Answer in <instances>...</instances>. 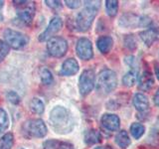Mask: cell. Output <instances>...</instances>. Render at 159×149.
Instances as JSON below:
<instances>
[{
    "label": "cell",
    "instance_id": "obj_19",
    "mask_svg": "<svg viewBox=\"0 0 159 149\" xmlns=\"http://www.w3.org/2000/svg\"><path fill=\"white\" fill-rule=\"evenodd\" d=\"M116 143L122 149L129 147V145L131 144V139L129 137L127 131L125 130L118 131L116 135Z\"/></svg>",
    "mask_w": 159,
    "mask_h": 149
},
{
    "label": "cell",
    "instance_id": "obj_10",
    "mask_svg": "<svg viewBox=\"0 0 159 149\" xmlns=\"http://www.w3.org/2000/svg\"><path fill=\"white\" fill-rule=\"evenodd\" d=\"M76 51L79 58L84 60V61H89L93 57V44L88 38H81L78 40Z\"/></svg>",
    "mask_w": 159,
    "mask_h": 149
},
{
    "label": "cell",
    "instance_id": "obj_26",
    "mask_svg": "<svg viewBox=\"0 0 159 149\" xmlns=\"http://www.w3.org/2000/svg\"><path fill=\"white\" fill-rule=\"evenodd\" d=\"M123 44L130 51H134L137 48L136 39L134 38L133 35H125V37L123 38Z\"/></svg>",
    "mask_w": 159,
    "mask_h": 149
},
{
    "label": "cell",
    "instance_id": "obj_24",
    "mask_svg": "<svg viewBox=\"0 0 159 149\" xmlns=\"http://www.w3.org/2000/svg\"><path fill=\"white\" fill-rule=\"evenodd\" d=\"M106 10L108 16H116L118 11V1H116V0H107V1H106Z\"/></svg>",
    "mask_w": 159,
    "mask_h": 149
},
{
    "label": "cell",
    "instance_id": "obj_5",
    "mask_svg": "<svg viewBox=\"0 0 159 149\" xmlns=\"http://www.w3.org/2000/svg\"><path fill=\"white\" fill-rule=\"evenodd\" d=\"M22 130L27 137L42 138L47 134V126L42 119L33 118L24 122Z\"/></svg>",
    "mask_w": 159,
    "mask_h": 149
},
{
    "label": "cell",
    "instance_id": "obj_22",
    "mask_svg": "<svg viewBox=\"0 0 159 149\" xmlns=\"http://www.w3.org/2000/svg\"><path fill=\"white\" fill-rule=\"evenodd\" d=\"M29 107L34 113H36V114L43 113L44 109H45V106H44L43 102L41 101V99L37 98V97H34V98L31 99V101H30Z\"/></svg>",
    "mask_w": 159,
    "mask_h": 149
},
{
    "label": "cell",
    "instance_id": "obj_1",
    "mask_svg": "<svg viewBox=\"0 0 159 149\" xmlns=\"http://www.w3.org/2000/svg\"><path fill=\"white\" fill-rule=\"evenodd\" d=\"M50 121L55 131L60 134H67L73 130L75 119L71 111L66 107L55 106L50 113Z\"/></svg>",
    "mask_w": 159,
    "mask_h": 149
},
{
    "label": "cell",
    "instance_id": "obj_30",
    "mask_svg": "<svg viewBox=\"0 0 159 149\" xmlns=\"http://www.w3.org/2000/svg\"><path fill=\"white\" fill-rule=\"evenodd\" d=\"M6 97L8 101L13 104H18L20 102V97L18 96V93H16L15 92H8L6 94Z\"/></svg>",
    "mask_w": 159,
    "mask_h": 149
},
{
    "label": "cell",
    "instance_id": "obj_20",
    "mask_svg": "<svg viewBox=\"0 0 159 149\" xmlns=\"http://www.w3.org/2000/svg\"><path fill=\"white\" fill-rule=\"evenodd\" d=\"M138 79V71H134V70H130L128 71L122 78V84L123 86L127 88H131L135 84L136 81Z\"/></svg>",
    "mask_w": 159,
    "mask_h": 149
},
{
    "label": "cell",
    "instance_id": "obj_35",
    "mask_svg": "<svg viewBox=\"0 0 159 149\" xmlns=\"http://www.w3.org/2000/svg\"><path fill=\"white\" fill-rule=\"evenodd\" d=\"M58 149H74L72 145H70L68 143H61Z\"/></svg>",
    "mask_w": 159,
    "mask_h": 149
},
{
    "label": "cell",
    "instance_id": "obj_9",
    "mask_svg": "<svg viewBox=\"0 0 159 149\" xmlns=\"http://www.w3.org/2000/svg\"><path fill=\"white\" fill-rule=\"evenodd\" d=\"M96 84V74L92 69H87L82 73L79 79V89L83 96H87L93 91Z\"/></svg>",
    "mask_w": 159,
    "mask_h": 149
},
{
    "label": "cell",
    "instance_id": "obj_34",
    "mask_svg": "<svg viewBox=\"0 0 159 149\" xmlns=\"http://www.w3.org/2000/svg\"><path fill=\"white\" fill-rule=\"evenodd\" d=\"M153 102L156 106L159 107V88H157V91L155 92V93H154V96H153Z\"/></svg>",
    "mask_w": 159,
    "mask_h": 149
},
{
    "label": "cell",
    "instance_id": "obj_32",
    "mask_svg": "<svg viewBox=\"0 0 159 149\" xmlns=\"http://www.w3.org/2000/svg\"><path fill=\"white\" fill-rule=\"evenodd\" d=\"M60 142L55 140H48L44 143V149H58L60 146Z\"/></svg>",
    "mask_w": 159,
    "mask_h": 149
},
{
    "label": "cell",
    "instance_id": "obj_21",
    "mask_svg": "<svg viewBox=\"0 0 159 149\" xmlns=\"http://www.w3.org/2000/svg\"><path fill=\"white\" fill-rule=\"evenodd\" d=\"M129 130H130L132 137L134 139H136V140H138V139H140L143 136V134L145 133V126L139 122H133L131 123Z\"/></svg>",
    "mask_w": 159,
    "mask_h": 149
},
{
    "label": "cell",
    "instance_id": "obj_3",
    "mask_svg": "<svg viewBox=\"0 0 159 149\" xmlns=\"http://www.w3.org/2000/svg\"><path fill=\"white\" fill-rule=\"evenodd\" d=\"M117 87V76L112 70L106 69L98 74L97 79V91L98 93L106 96L113 92Z\"/></svg>",
    "mask_w": 159,
    "mask_h": 149
},
{
    "label": "cell",
    "instance_id": "obj_29",
    "mask_svg": "<svg viewBox=\"0 0 159 149\" xmlns=\"http://www.w3.org/2000/svg\"><path fill=\"white\" fill-rule=\"evenodd\" d=\"M10 51V47L2 40H0V62H2Z\"/></svg>",
    "mask_w": 159,
    "mask_h": 149
},
{
    "label": "cell",
    "instance_id": "obj_18",
    "mask_svg": "<svg viewBox=\"0 0 159 149\" xmlns=\"http://www.w3.org/2000/svg\"><path fill=\"white\" fill-rule=\"evenodd\" d=\"M102 141V134L97 129H89L84 133V142L88 145H93V144L99 143Z\"/></svg>",
    "mask_w": 159,
    "mask_h": 149
},
{
    "label": "cell",
    "instance_id": "obj_16",
    "mask_svg": "<svg viewBox=\"0 0 159 149\" xmlns=\"http://www.w3.org/2000/svg\"><path fill=\"white\" fill-rule=\"evenodd\" d=\"M78 72H79V63L77 62V60L70 58L63 63L60 74L62 76H73V74H76Z\"/></svg>",
    "mask_w": 159,
    "mask_h": 149
},
{
    "label": "cell",
    "instance_id": "obj_27",
    "mask_svg": "<svg viewBox=\"0 0 159 149\" xmlns=\"http://www.w3.org/2000/svg\"><path fill=\"white\" fill-rule=\"evenodd\" d=\"M8 116L6 111H4L3 108L0 107V134H1L3 131H5V129L8 127Z\"/></svg>",
    "mask_w": 159,
    "mask_h": 149
},
{
    "label": "cell",
    "instance_id": "obj_28",
    "mask_svg": "<svg viewBox=\"0 0 159 149\" xmlns=\"http://www.w3.org/2000/svg\"><path fill=\"white\" fill-rule=\"evenodd\" d=\"M124 63L130 68V70H134V71H139V63L138 60L134 56H126L124 58Z\"/></svg>",
    "mask_w": 159,
    "mask_h": 149
},
{
    "label": "cell",
    "instance_id": "obj_2",
    "mask_svg": "<svg viewBox=\"0 0 159 149\" xmlns=\"http://www.w3.org/2000/svg\"><path fill=\"white\" fill-rule=\"evenodd\" d=\"M84 5L86 7L78 14L76 18L77 28L81 32H86L92 27L93 20L101 7V1H86Z\"/></svg>",
    "mask_w": 159,
    "mask_h": 149
},
{
    "label": "cell",
    "instance_id": "obj_12",
    "mask_svg": "<svg viewBox=\"0 0 159 149\" xmlns=\"http://www.w3.org/2000/svg\"><path fill=\"white\" fill-rule=\"evenodd\" d=\"M101 123L103 128H106L107 130L113 132L117 131L120 126V119L113 113H104L101 118Z\"/></svg>",
    "mask_w": 159,
    "mask_h": 149
},
{
    "label": "cell",
    "instance_id": "obj_23",
    "mask_svg": "<svg viewBox=\"0 0 159 149\" xmlns=\"http://www.w3.org/2000/svg\"><path fill=\"white\" fill-rule=\"evenodd\" d=\"M14 144V136L12 133H6L0 138V149H11Z\"/></svg>",
    "mask_w": 159,
    "mask_h": 149
},
{
    "label": "cell",
    "instance_id": "obj_37",
    "mask_svg": "<svg viewBox=\"0 0 159 149\" xmlns=\"http://www.w3.org/2000/svg\"><path fill=\"white\" fill-rule=\"evenodd\" d=\"M104 148H106V149H113V147H112V146H111V145H107V146H104Z\"/></svg>",
    "mask_w": 159,
    "mask_h": 149
},
{
    "label": "cell",
    "instance_id": "obj_33",
    "mask_svg": "<svg viewBox=\"0 0 159 149\" xmlns=\"http://www.w3.org/2000/svg\"><path fill=\"white\" fill-rule=\"evenodd\" d=\"M65 3L67 4V6L69 8H72V9H76L81 6V1H79V0L78 1L77 0H74V1H72V0H66Z\"/></svg>",
    "mask_w": 159,
    "mask_h": 149
},
{
    "label": "cell",
    "instance_id": "obj_38",
    "mask_svg": "<svg viewBox=\"0 0 159 149\" xmlns=\"http://www.w3.org/2000/svg\"><path fill=\"white\" fill-rule=\"evenodd\" d=\"M96 149H106L104 147H102V146H98V147H97Z\"/></svg>",
    "mask_w": 159,
    "mask_h": 149
},
{
    "label": "cell",
    "instance_id": "obj_25",
    "mask_svg": "<svg viewBox=\"0 0 159 149\" xmlns=\"http://www.w3.org/2000/svg\"><path fill=\"white\" fill-rule=\"evenodd\" d=\"M40 78H41V81L44 84H50L53 82V74L52 73L49 71L47 68H41L39 71Z\"/></svg>",
    "mask_w": 159,
    "mask_h": 149
},
{
    "label": "cell",
    "instance_id": "obj_36",
    "mask_svg": "<svg viewBox=\"0 0 159 149\" xmlns=\"http://www.w3.org/2000/svg\"><path fill=\"white\" fill-rule=\"evenodd\" d=\"M2 6H3V1H0V20H2V19H3L2 13H1V9H2Z\"/></svg>",
    "mask_w": 159,
    "mask_h": 149
},
{
    "label": "cell",
    "instance_id": "obj_15",
    "mask_svg": "<svg viewBox=\"0 0 159 149\" xmlns=\"http://www.w3.org/2000/svg\"><path fill=\"white\" fill-rule=\"evenodd\" d=\"M154 86V78L151 72L144 71L138 79V88L143 92H148Z\"/></svg>",
    "mask_w": 159,
    "mask_h": 149
},
{
    "label": "cell",
    "instance_id": "obj_7",
    "mask_svg": "<svg viewBox=\"0 0 159 149\" xmlns=\"http://www.w3.org/2000/svg\"><path fill=\"white\" fill-rule=\"evenodd\" d=\"M3 37L5 39V43H6L9 47L13 49H22L25 47L29 42V39L26 35H24L21 32L15 31L12 29H6L3 32Z\"/></svg>",
    "mask_w": 159,
    "mask_h": 149
},
{
    "label": "cell",
    "instance_id": "obj_13",
    "mask_svg": "<svg viewBox=\"0 0 159 149\" xmlns=\"http://www.w3.org/2000/svg\"><path fill=\"white\" fill-rule=\"evenodd\" d=\"M132 103L134 108L142 114L147 113L149 111V108H150V104H149V99L147 96L141 93H137L134 94L132 97Z\"/></svg>",
    "mask_w": 159,
    "mask_h": 149
},
{
    "label": "cell",
    "instance_id": "obj_8",
    "mask_svg": "<svg viewBox=\"0 0 159 149\" xmlns=\"http://www.w3.org/2000/svg\"><path fill=\"white\" fill-rule=\"evenodd\" d=\"M47 50L52 57L61 58L65 56L68 51V43L62 37H52L48 40Z\"/></svg>",
    "mask_w": 159,
    "mask_h": 149
},
{
    "label": "cell",
    "instance_id": "obj_6",
    "mask_svg": "<svg viewBox=\"0 0 159 149\" xmlns=\"http://www.w3.org/2000/svg\"><path fill=\"white\" fill-rule=\"evenodd\" d=\"M17 4V17L20 22L25 25H30L35 16V3L32 1H14Z\"/></svg>",
    "mask_w": 159,
    "mask_h": 149
},
{
    "label": "cell",
    "instance_id": "obj_11",
    "mask_svg": "<svg viewBox=\"0 0 159 149\" xmlns=\"http://www.w3.org/2000/svg\"><path fill=\"white\" fill-rule=\"evenodd\" d=\"M62 27H63V20H62V18H60L58 16L53 17L51 19V21H50L48 27L46 28V30H45V31L42 34H40L39 40L41 42H44V41H46V40L52 38L53 35H55L58 31H60Z\"/></svg>",
    "mask_w": 159,
    "mask_h": 149
},
{
    "label": "cell",
    "instance_id": "obj_31",
    "mask_svg": "<svg viewBox=\"0 0 159 149\" xmlns=\"http://www.w3.org/2000/svg\"><path fill=\"white\" fill-rule=\"evenodd\" d=\"M45 3H46L50 8H52L53 10L62 9V3H61V1H56V0H46Z\"/></svg>",
    "mask_w": 159,
    "mask_h": 149
},
{
    "label": "cell",
    "instance_id": "obj_17",
    "mask_svg": "<svg viewBox=\"0 0 159 149\" xmlns=\"http://www.w3.org/2000/svg\"><path fill=\"white\" fill-rule=\"evenodd\" d=\"M113 46V40L111 36H101L97 40V47L102 54H107Z\"/></svg>",
    "mask_w": 159,
    "mask_h": 149
},
{
    "label": "cell",
    "instance_id": "obj_14",
    "mask_svg": "<svg viewBox=\"0 0 159 149\" xmlns=\"http://www.w3.org/2000/svg\"><path fill=\"white\" fill-rule=\"evenodd\" d=\"M139 37L147 47H150L159 40V29L156 27H148L139 33Z\"/></svg>",
    "mask_w": 159,
    "mask_h": 149
},
{
    "label": "cell",
    "instance_id": "obj_4",
    "mask_svg": "<svg viewBox=\"0 0 159 149\" xmlns=\"http://www.w3.org/2000/svg\"><path fill=\"white\" fill-rule=\"evenodd\" d=\"M151 24V20L146 15H137L131 12L122 14L118 19V25L125 29L145 28Z\"/></svg>",
    "mask_w": 159,
    "mask_h": 149
}]
</instances>
